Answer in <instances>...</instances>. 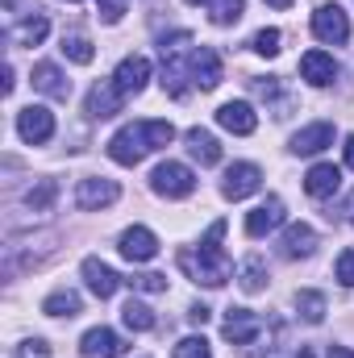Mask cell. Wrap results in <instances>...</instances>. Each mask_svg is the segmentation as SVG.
I'll list each match as a JSON object with an SVG mask.
<instances>
[{
  "instance_id": "obj_2",
  "label": "cell",
  "mask_w": 354,
  "mask_h": 358,
  "mask_svg": "<svg viewBox=\"0 0 354 358\" xmlns=\"http://www.w3.org/2000/svg\"><path fill=\"white\" fill-rule=\"evenodd\" d=\"M221 238H225V221H213L196 250H179V267L204 287H221L229 279V271H234L229 255L221 250Z\"/></svg>"
},
{
  "instance_id": "obj_18",
  "label": "cell",
  "mask_w": 354,
  "mask_h": 358,
  "mask_svg": "<svg viewBox=\"0 0 354 358\" xmlns=\"http://www.w3.org/2000/svg\"><path fill=\"white\" fill-rule=\"evenodd\" d=\"M117 88L125 92V96H138V92L146 88V80H150V59H142V55H129L121 67H117Z\"/></svg>"
},
{
  "instance_id": "obj_23",
  "label": "cell",
  "mask_w": 354,
  "mask_h": 358,
  "mask_svg": "<svg viewBox=\"0 0 354 358\" xmlns=\"http://www.w3.org/2000/svg\"><path fill=\"white\" fill-rule=\"evenodd\" d=\"M46 34H50L46 13H34V17H25V21H17V25L8 29V42H13V46H38Z\"/></svg>"
},
{
  "instance_id": "obj_22",
  "label": "cell",
  "mask_w": 354,
  "mask_h": 358,
  "mask_svg": "<svg viewBox=\"0 0 354 358\" xmlns=\"http://www.w3.org/2000/svg\"><path fill=\"white\" fill-rule=\"evenodd\" d=\"M183 142H187V155H192L200 167L221 163V142H217L208 129H187V134H183Z\"/></svg>"
},
{
  "instance_id": "obj_41",
  "label": "cell",
  "mask_w": 354,
  "mask_h": 358,
  "mask_svg": "<svg viewBox=\"0 0 354 358\" xmlns=\"http://www.w3.org/2000/svg\"><path fill=\"white\" fill-rule=\"evenodd\" d=\"M271 8H292V0H267Z\"/></svg>"
},
{
  "instance_id": "obj_6",
  "label": "cell",
  "mask_w": 354,
  "mask_h": 358,
  "mask_svg": "<svg viewBox=\"0 0 354 358\" xmlns=\"http://www.w3.org/2000/svg\"><path fill=\"white\" fill-rule=\"evenodd\" d=\"M187 76H192V84L200 92H213L221 84V55L213 46H196L187 55Z\"/></svg>"
},
{
  "instance_id": "obj_14",
  "label": "cell",
  "mask_w": 354,
  "mask_h": 358,
  "mask_svg": "<svg viewBox=\"0 0 354 358\" xmlns=\"http://www.w3.org/2000/svg\"><path fill=\"white\" fill-rule=\"evenodd\" d=\"M283 225V200L279 196H267L263 204L246 217V238H267L271 229Z\"/></svg>"
},
{
  "instance_id": "obj_39",
  "label": "cell",
  "mask_w": 354,
  "mask_h": 358,
  "mask_svg": "<svg viewBox=\"0 0 354 358\" xmlns=\"http://www.w3.org/2000/svg\"><path fill=\"white\" fill-rule=\"evenodd\" d=\"M330 358H354V350H346V346H334V350H330Z\"/></svg>"
},
{
  "instance_id": "obj_12",
  "label": "cell",
  "mask_w": 354,
  "mask_h": 358,
  "mask_svg": "<svg viewBox=\"0 0 354 358\" xmlns=\"http://www.w3.org/2000/svg\"><path fill=\"white\" fill-rule=\"evenodd\" d=\"M217 125L229 129V134H238V138H246V134L259 129V117H255V108L246 100H229V104L217 108Z\"/></svg>"
},
{
  "instance_id": "obj_25",
  "label": "cell",
  "mask_w": 354,
  "mask_h": 358,
  "mask_svg": "<svg viewBox=\"0 0 354 358\" xmlns=\"http://www.w3.org/2000/svg\"><path fill=\"white\" fill-rule=\"evenodd\" d=\"M71 63H80V67H88L92 59H96V50H92V42L84 34H63V46H59Z\"/></svg>"
},
{
  "instance_id": "obj_28",
  "label": "cell",
  "mask_w": 354,
  "mask_h": 358,
  "mask_svg": "<svg viewBox=\"0 0 354 358\" xmlns=\"http://www.w3.org/2000/svg\"><path fill=\"white\" fill-rule=\"evenodd\" d=\"M121 321H125L134 334H146V329H155V313H150L142 300H129V304L121 308Z\"/></svg>"
},
{
  "instance_id": "obj_31",
  "label": "cell",
  "mask_w": 354,
  "mask_h": 358,
  "mask_svg": "<svg viewBox=\"0 0 354 358\" xmlns=\"http://www.w3.org/2000/svg\"><path fill=\"white\" fill-rule=\"evenodd\" d=\"M246 0H213V25H234L242 17Z\"/></svg>"
},
{
  "instance_id": "obj_17",
  "label": "cell",
  "mask_w": 354,
  "mask_h": 358,
  "mask_svg": "<svg viewBox=\"0 0 354 358\" xmlns=\"http://www.w3.org/2000/svg\"><path fill=\"white\" fill-rule=\"evenodd\" d=\"M317 250V229L313 225H288L279 238V255L283 259H309Z\"/></svg>"
},
{
  "instance_id": "obj_38",
  "label": "cell",
  "mask_w": 354,
  "mask_h": 358,
  "mask_svg": "<svg viewBox=\"0 0 354 358\" xmlns=\"http://www.w3.org/2000/svg\"><path fill=\"white\" fill-rule=\"evenodd\" d=\"M342 155H346V167L354 171V134L346 138V146H342Z\"/></svg>"
},
{
  "instance_id": "obj_3",
  "label": "cell",
  "mask_w": 354,
  "mask_h": 358,
  "mask_svg": "<svg viewBox=\"0 0 354 358\" xmlns=\"http://www.w3.org/2000/svg\"><path fill=\"white\" fill-rule=\"evenodd\" d=\"M150 187H155L159 196H167V200H183V196L196 192V176H192V167H183V163H171V159H167V163L155 167Z\"/></svg>"
},
{
  "instance_id": "obj_37",
  "label": "cell",
  "mask_w": 354,
  "mask_h": 358,
  "mask_svg": "<svg viewBox=\"0 0 354 358\" xmlns=\"http://www.w3.org/2000/svg\"><path fill=\"white\" fill-rule=\"evenodd\" d=\"M187 317H192V321H196V325H204V321H208V308H204V304H196V308H192V313H187Z\"/></svg>"
},
{
  "instance_id": "obj_9",
  "label": "cell",
  "mask_w": 354,
  "mask_h": 358,
  "mask_svg": "<svg viewBox=\"0 0 354 358\" xmlns=\"http://www.w3.org/2000/svg\"><path fill=\"white\" fill-rule=\"evenodd\" d=\"M259 183H263V171L255 163H234L225 171V179H221V196L225 200H246V196L259 192Z\"/></svg>"
},
{
  "instance_id": "obj_36",
  "label": "cell",
  "mask_w": 354,
  "mask_h": 358,
  "mask_svg": "<svg viewBox=\"0 0 354 358\" xmlns=\"http://www.w3.org/2000/svg\"><path fill=\"white\" fill-rule=\"evenodd\" d=\"M338 279H342V283H346V287H354V250H342V255H338Z\"/></svg>"
},
{
  "instance_id": "obj_5",
  "label": "cell",
  "mask_w": 354,
  "mask_h": 358,
  "mask_svg": "<svg viewBox=\"0 0 354 358\" xmlns=\"http://www.w3.org/2000/svg\"><path fill=\"white\" fill-rule=\"evenodd\" d=\"M117 196H121L117 179H104V176H88V179H80V187H76V204L88 208V213H100V208L117 204Z\"/></svg>"
},
{
  "instance_id": "obj_11",
  "label": "cell",
  "mask_w": 354,
  "mask_h": 358,
  "mask_svg": "<svg viewBox=\"0 0 354 358\" xmlns=\"http://www.w3.org/2000/svg\"><path fill=\"white\" fill-rule=\"evenodd\" d=\"M80 355L84 358H121L125 355V342H121V334H113L108 325H96V329H88V334L80 338Z\"/></svg>"
},
{
  "instance_id": "obj_7",
  "label": "cell",
  "mask_w": 354,
  "mask_h": 358,
  "mask_svg": "<svg viewBox=\"0 0 354 358\" xmlns=\"http://www.w3.org/2000/svg\"><path fill=\"white\" fill-rule=\"evenodd\" d=\"M313 34H317L321 42H330V46H342V42L351 38V21H346V13H342L338 4H321V8L313 13Z\"/></svg>"
},
{
  "instance_id": "obj_24",
  "label": "cell",
  "mask_w": 354,
  "mask_h": 358,
  "mask_svg": "<svg viewBox=\"0 0 354 358\" xmlns=\"http://www.w3.org/2000/svg\"><path fill=\"white\" fill-rule=\"evenodd\" d=\"M42 313L46 317H80V296L71 287H59V292H50L42 300Z\"/></svg>"
},
{
  "instance_id": "obj_42",
  "label": "cell",
  "mask_w": 354,
  "mask_h": 358,
  "mask_svg": "<svg viewBox=\"0 0 354 358\" xmlns=\"http://www.w3.org/2000/svg\"><path fill=\"white\" fill-rule=\"evenodd\" d=\"M187 4H208V0H187Z\"/></svg>"
},
{
  "instance_id": "obj_4",
  "label": "cell",
  "mask_w": 354,
  "mask_h": 358,
  "mask_svg": "<svg viewBox=\"0 0 354 358\" xmlns=\"http://www.w3.org/2000/svg\"><path fill=\"white\" fill-rule=\"evenodd\" d=\"M17 134H21V142H29V146L50 142V138H55V113L42 108V104L21 108V113H17Z\"/></svg>"
},
{
  "instance_id": "obj_10",
  "label": "cell",
  "mask_w": 354,
  "mask_h": 358,
  "mask_svg": "<svg viewBox=\"0 0 354 358\" xmlns=\"http://www.w3.org/2000/svg\"><path fill=\"white\" fill-rule=\"evenodd\" d=\"M117 250H121V259H129V263H150V259L159 255V238H155L146 225H134V229H125V234L117 238Z\"/></svg>"
},
{
  "instance_id": "obj_26",
  "label": "cell",
  "mask_w": 354,
  "mask_h": 358,
  "mask_svg": "<svg viewBox=\"0 0 354 358\" xmlns=\"http://www.w3.org/2000/svg\"><path fill=\"white\" fill-rule=\"evenodd\" d=\"M55 196H59V183H55V179H38V183L25 192V204H29L34 213H46V208L55 204Z\"/></svg>"
},
{
  "instance_id": "obj_33",
  "label": "cell",
  "mask_w": 354,
  "mask_h": 358,
  "mask_svg": "<svg viewBox=\"0 0 354 358\" xmlns=\"http://www.w3.org/2000/svg\"><path fill=\"white\" fill-rule=\"evenodd\" d=\"M8 358H50V346H46L42 338H29V342H21Z\"/></svg>"
},
{
  "instance_id": "obj_27",
  "label": "cell",
  "mask_w": 354,
  "mask_h": 358,
  "mask_svg": "<svg viewBox=\"0 0 354 358\" xmlns=\"http://www.w3.org/2000/svg\"><path fill=\"white\" fill-rule=\"evenodd\" d=\"M296 308L309 325H321L325 321V296L321 292H296Z\"/></svg>"
},
{
  "instance_id": "obj_43",
  "label": "cell",
  "mask_w": 354,
  "mask_h": 358,
  "mask_svg": "<svg viewBox=\"0 0 354 358\" xmlns=\"http://www.w3.org/2000/svg\"><path fill=\"white\" fill-rule=\"evenodd\" d=\"M4 4H13V0H4Z\"/></svg>"
},
{
  "instance_id": "obj_1",
  "label": "cell",
  "mask_w": 354,
  "mask_h": 358,
  "mask_svg": "<svg viewBox=\"0 0 354 358\" xmlns=\"http://www.w3.org/2000/svg\"><path fill=\"white\" fill-rule=\"evenodd\" d=\"M171 138H176L171 121H134V125H125L108 138V159L121 163V167H138L150 150L171 146Z\"/></svg>"
},
{
  "instance_id": "obj_20",
  "label": "cell",
  "mask_w": 354,
  "mask_h": 358,
  "mask_svg": "<svg viewBox=\"0 0 354 358\" xmlns=\"http://www.w3.org/2000/svg\"><path fill=\"white\" fill-rule=\"evenodd\" d=\"M34 88L50 100H71V80L55 67V63H38L34 67Z\"/></svg>"
},
{
  "instance_id": "obj_34",
  "label": "cell",
  "mask_w": 354,
  "mask_h": 358,
  "mask_svg": "<svg viewBox=\"0 0 354 358\" xmlns=\"http://www.w3.org/2000/svg\"><path fill=\"white\" fill-rule=\"evenodd\" d=\"M138 292H167V275H155V271H146V275H134L129 279Z\"/></svg>"
},
{
  "instance_id": "obj_29",
  "label": "cell",
  "mask_w": 354,
  "mask_h": 358,
  "mask_svg": "<svg viewBox=\"0 0 354 358\" xmlns=\"http://www.w3.org/2000/svg\"><path fill=\"white\" fill-rule=\"evenodd\" d=\"M263 287H267V267H263L259 255H250V259L242 263V292L255 296V292H263Z\"/></svg>"
},
{
  "instance_id": "obj_30",
  "label": "cell",
  "mask_w": 354,
  "mask_h": 358,
  "mask_svg": "<svg viewBox=\"0 0 354 358\" xmlns=\"http://www.w3.org/2000/svg\"><path fill=\"white\" fill-rule=\"evenodd\" d=\"M279 42H283V34H279V29H259V34L250 38V50H255V55H263V59H275V55H279Z\"/></svg>"
},
{
  "instance_id": "obj_13",
  "label": "cell",
  "mask_w": 354,
  "mask_h": 358,
  "mask_svg": "<svg viewBox=\"0 0 354 358\" xmlns=\"http://www.w3.org/2000/svg\"><path fill=\"white\" fill-rule=\"evenodd\" d=\"M121 104H125V92L117 88V80H100V84L88 92V113L96 117V121L117 117V113H121Z\"/></svg>"
},
{
  "instance_id": "obj_32",
  "label": "cell",
  "mask_w": 354,
  "mask_h": 358,
  "mask_svg": "<svg viewBox=\"0 0 354 358\" xmlns=\"http://www.w3.org/2000/svg\"><path fill=\"white\" fill-rule=\"evenodd\" d=\"M171 358H208V342L204 338H183Z\"/></svg>"
},
{
  "instance_id": "obj_15",
  "label": "cell",
  "mask_w": 354,
  "mask_h": 358,
  "mask_svg": "<svg viewBox=\"0 0 354 358\" xmlns=\"http://www.w3.org/2000/svg\"><path fill=\"white\" fill-rule=\"evenodd\" d=\"M84 283H88L92 296H100V300H108L117 287H121V275L108 267V263H100V259H84Z\"/></svg>"
},
{
  "instance_id": "obj_44",
  "label": "cell",
  "mask_w": 354,
  "mask_h": 358,
  "mask_svg": "<svg viewBox=\"0 0 354 358\" xmlns=\"http://www.w3.org/2000/svg\"><path fill=\"white\" fill-rule=\"evenodd\" d=\"M71 4H76V0H71Z\"/></svg>"
},
{
  "instance_id": "obj_40",
  "label": "cell",
  "mask_w": 354,
  "mask_h": 358,
  "mask_svg": "<svg viewBox=\"0 0 354 358\" xmlns=\"http://www.w3.org/2000/svg\"><path fill=\"white\" fill-rule=\"evenodd\" d=\"M342 213H346V221H351V225H354V192H351V196H346V208H342Z\"/></svg>"
},
{
  "instance_id": "obj_35",
  "label": "cell",
  "mask_w": 354,
  "mask_h": 358,
  "mask_svg": "<svg viewBox=\"0 0 354 358\" xmlns=\"http://www.w3.org/2000/svg\"><path fill=\"white\" fill-rule=\"evenodd\" d=\"M96 4H100V21H108V25H117L125 13V0H96Z\"/></svg>"
},
{
  "instance_id": "obj_16",
  "label": "cell",
  "mask_w": 354,
  "mask_h": 358,
  "mask_svg": "<svg viewBox=\"0 0 354 358\" xmlns=\"http://www.w3.org/2000/svg\"><path fill=\"white\" fill-rule=\"evenodd\" d=\"M325 146H334L330 121H317V125H304L300 134H292V155H321Z\"/></svg>"
},
{
  "instance_id": "obj_8",
  "label": "cell",
  "mask_w": 354,
  "mask_h": 358,
  "mask_svg": "<svg viewBox=\"0 0 354 358\" xmlns=\"http://www.w3.org/2000/svg\"><path fill=\"white\" fill-rule=\"evenodd\" d=\"M221 334H225V342H234V346H250V342L263 334V317L250 313V308H229Z\"/></svg>"
},
{
  "instance_id": "obj_21",
  "label": "cell",
  "mask_w": 354,
  "mask_h": 358,
  "mask_svg": "<svg viewBox=\"0 0 354 358\" xmlns=\"http://www.w3.org/2000/svg\"><path fill=\"white\" fill-rule=\"evenodd\" d=\"M338 187H342V171H338L334 163H317V167L304 176V192H309L313 200H330Z\"/></svg>"
},
{
  "instance_id": "obj_19",
  "label": "cell",
  "mask_w": 354,
  "mask_h": 358,
  "mask_svg": "<svg viewBox=\"0 0 354 358\" xmlns=\"http://www.w3.org/2000/svg\"><path fill=\"white\" fill-rule=\"evenodd\" d=\"M300 76H304L313 88H325V84H334L338 63H334V55H325V50H309V55L300 59Z\"/></svg>"
}]
</instances>
